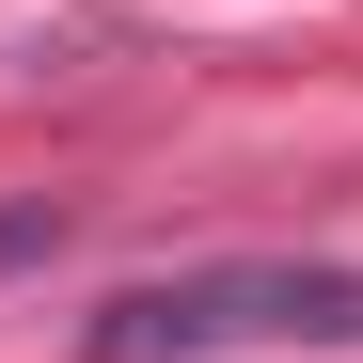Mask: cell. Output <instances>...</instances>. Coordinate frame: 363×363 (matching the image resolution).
<instances>
[{"label": "cell", "instance_id": "1", "mask_svg": "<svg viewBox=\"0 0 363 363\" xmlns=\"http://www.w3.org/2000/svg\"><path fill=\"white\" fill-rule=\"evenodd\" d=\"M269 347H363V269H316V253H221V269H174V284H127L95 316V363H269Z\"/></svg>", "mask_w": 363, "mask_h": 363}, {"label": "cell", "instance_id": "2", "mask_svg": "<svg viewBox=\"0 0 363 363\" xmlns=\"http://www.w3.org/2000/svg\"><path fill=\"white\" fill-rule=\"evenodd\" d=\"M48 237H64V206H16V221H0V253H48Z\"/></svg>", "mask_w": 363, "mask_h": 363}]
</instances>
